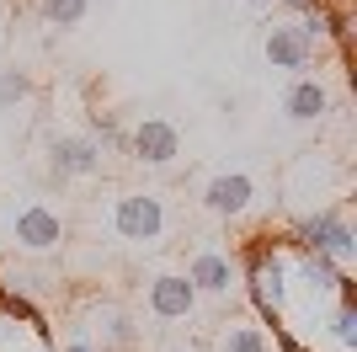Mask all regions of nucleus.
I'll return each mask as SVG.
<instances>
[{
    "label": "nucleus",
    "mask_w": 357,
    "mask_h": 352,
    "mask_svg": "<svg viewBox=\"0 0 357 352\" xmlns=\"http://www.w3.org/2000/svg\"><path fill=\"white\" fill-rule=\"evenodd\" d=\"M219 352H272V342H267L261 325L235 321V325H224V331H219Z\"/></svg>",
    "instance_id": "12"
},
{
    "label": "nucleus",
    "mask_w": 357,
    "mask_h": 352,
    "mask_svg": "<svg viewBox=\"0 0 357 352\" xmlns=\"http://www.w3.org/2000/svg\"><path fill=\"white\" fill-rule=\"evenodd\" d=\"M27 91H32V86H27V75H22V70H0V112H11Z\"/></svg>",
    "instance_id": "14"
},
{
    "label": "nucleus",
    "mask_w": 357,
    "mask_h": 352,
    "mask_svg": "<svg viewBox=\"0 0 357 352\" xmlns=\"http://www.w3.org/2000/svg\"><path fill=\"white\" fill-rule=\"evenodd\" d=\"M75 337L91 342V347H102V352H112V347H134L139 331H134V315H128L123 305H112V299H91V305H86V325H75Z\"/></svg>",
    "instance_id": "5"
},
{
    "label": "nucleus",
    "mask_w": 357,
    "mask_h": 352,
    "mask_svg": "<svg viewBox=\"0 0 357 352\" xmlns=\"http://www.w3.org/2000/svg\"><path fill=\"white\" fill-rule=\"evenodd\" d=\"M294 240H298V246H310V251H320V256H326L331 267H342V272H352V262H357V235H352V219H347V208H336V203L298 214Z\"/></svg>",
    "instance_id": "1"
},
{
    "label": "nucleus",
    "mask_w": 357,
    "mask_h": 352,
    "mask_svg": "<svg viewBox=\"0 0 357 352\" xmlns=\"http://www.w3.org/2000/svg\"><path fill=\"white\" fill-rule=\"evenodd\" d=\"M251 6H272V0H251Z\"/></svg>",
    "instance_id": "16"
},
{
    "label": "nucleus",
    "mask_w": 357,
    "mask_h": 352,
    "mask_svg": "<svg viewBox=\"0 0 357 352\" xmlns=\"http://www.w3.org/2000/svg\"><path fill=\"white\" fill-rule=\"evenodd\" d=\"M112 230L134 246H155L165 235V203L160 192H118L112 198Z\"/></svg>",
    "instance_id": "3"
},
{
    "label": "nucleus",
    "mask_w": 357,
    "mask_h": 352,
    "mask_svg": "<svg viewBox=\"0 0 357 352\" xmlns=\"http://www.w3.org/2000/svg\"><path fill=\"white\" fill-rule=\"evenodd\" d=\"M283 112L294 117V123H314V117L331 112V91L320 86V80H310V75H298L294 86L283 91Z\"/></svg>",
    "instance_id": "11"
},
{
    "label": "nucleus",
    "mask_w": 357,
    "mask_h": 352,
    "mask_svg": "<svg viewBox=\"0 0 357 352\" xmlns=\"http://www.w3.org/2000/svg\"><path fill=\"white\" fill-rule=\"evenodd\" d=\"M48 161H54V176H96L107 155L102 139H91V133H59L48 145Z\"/></svg>",
    "instance_id": "9"
},
{
    "label": "nucleus",
    "mask_w": 357,
    "mask_h": 352,
    "mask_svg": "<svg viewBox=\"0 0 357 352\" xmlns=\"http://www.w3.org/2000/svg\"><path fill=\"white\" fill-rule=\"evenodd\" d=\"M59 352H102V347H91V342H80V337H70V342H64V347Z\"/></svg>",
    "instance_id": "15"
},
{
    "label": "nucleus",
    "mask_w": 357,
    "mask_h": 352,
    "mask_svg": "<svg viewBox=\"0 0 357 352\" xmlns=\"http://www.w3.org/2000/svg\"><path fill=\"white\" fill-rule=\"evenodd\" d=\"M144 305L155 321H187L197 309V288L187 283V272H176V267H165V272H155L144 288Z\"/></svg>",
    "instance_id": "7"
},
{
    "label": "nucleus",
    "mask_w": 357,
    "mask_h": 352,
    "mask_svg": "<svg viewBox=\"0 0 357 352\" xmlns=\"http://www.w3.org/2000/svg\"><path fill=\"white\" fill-rule=\"evenodd\" d=\"M187 283H192L197 293H213V299H224V293L240 283L235 251H224V246H197L192 256H187Z\"/></svg>",
    "instance_id": "6"
},
{
    "label": "nucleus",
    "mask_w": 357,
    "mask_h": 352,
    "mask_svg": "<svg viewBox=\"0 0 357 352\" xmlns=\"http://www.w3.org/2000/svg\"><path fill=\"white\" fill-rule=\"evenodd\" d=\"M251 203H256V182L245 171H219L203 187V208H208L213 219H240Z\"/></svg>",
    "instance_id": "10"
},
{
    "label": "nucleus",
    "mask_w": 357,
    "mask_h": 352,
    "mask_svg": "<svg viewBox=\"0 0 357 352\" xmlns=\"http://www.w3.org/2000/svg\"><path fill=\"white\" fill-rule=\"evenodd\" d=\"M128 149H134L139 166H171L181 155V133L171 117H144V123H134V133H128Z\"/></svg>",
    "instance_id": "8"
},
{
    "label": "nucleus",
    "mask_w": 357,
    "mask_h": 352,
    "mask_svg": "<svg viewBox=\"0 0 357 352\" xmlns=\"http://www.w3.org/2000/svg\"><path fill=\"white\" fill-rule=\"evenodd\" d=\"M11 240H16V251H27V256H48V251L64 246V219L48 203H22L11 214Z\"/></svg>",
    "instance_id": "4"
},
{
    "label": "nucleus",
    "mask_w": 357,
    "mask_h": 352,
    "mask_svg": "<svg viewBox=\"0 0 357 352\" xmlns=\"http://www.w3.org/2000/svg\"><path fill=\"white\" fill-rule=\"evenodd\" d=\"M38 6H43V16L54 27H75V22L91 11V0H38Z\"/></svg>",
    "instance_id": "13"
},
{
    "label": "nucleus",
    "mask_w": 357,
    "mask_h": 352,
    "mask_svg": "<svg viewBox=\"0 0 357 352\" xmlns=\"http://www.w3.org/2000/svg\"><path fill=\"white\" fill-rule=\"evenodd\" d=\"M0 352H59L43 309L27 293H11L0 283Z\"/></svg>",
    "instance_id": "2"
}]
</instances>
